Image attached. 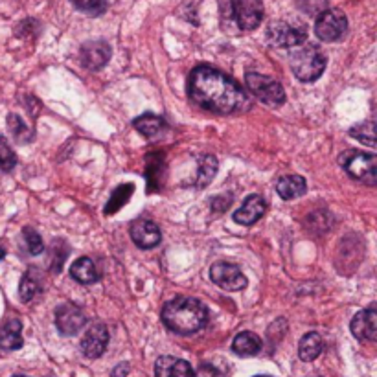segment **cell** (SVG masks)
<instances>
[{"label":"cell","instance_id":"603a6c76","mask_svg":"<svg viewBox=\"0 0 377 377\" xmlns=\"http://www.w3.org/2000/svg\"><path fill=\"white\" fill-rule=\"evenodd\" d=\"M218 173V160L213 159L212 155H205L200 157L199 160V175H197V181H195V186L199 188H205L207 184L212 183L213 175Z\"/></svg>","mask_w":377,"mask_h":377},{"label":"cell","instance_id":"4316f807","mask_svg":"<svg viewBox=\"0 0 377 377\" xmlns=\"http://www.w3.org/2000/svg\"><path fill=\"white\" fill-rule=\"evenodd\" d=\"M8 125H10V131H12V135L21 142H26L31 138V131L26 127L23 120L18 118L17 114H10L8 116Z\"/></svg>","mask_w":377,"mask_h":377},{"label":"cell","instance_id":"9a60e30c","mask_svg":"<svg viewBox=\"0 0 377 377\" xmlns=\"http://www.w3.org/2000/svg\"><path fill=\"white\" fill-rule=\"evenodd\" d=\"M265 212L267 205L265 200H263V197H259V195L256 194L248 195L247 199H245V203H243V207L239 208L237 212H234V221L248 226V224H254L258 219L263 218Z\"/></svg>","mask_w":377,"mask_h":377},{"label":"cell","instance_id":"7402d4cb","mask_svg":"<svg viewBox=\"0 0 377 377\" xmlns=\"http://www.w3.org/2000/svg\"><path fill=\"white\" fill-rule=\"evenodd\" d=\"M133 124H135L136 131L146 136V138H155V136H159L166 129L164 120L157 116V114H151V112L138 116Z\"/></svg>","mask_w":377,"mask_h":377},{"label":"cell","instance_id":"e0dca14e","mask_svg":"<svg viewBox=\"0 0 377 377\" xmlns=\"http://www.w3.org/2000/svg\"><path fill=\"white\" fill-rule=\"evenodd\" d=\"M23 324L17 318L8 320L6 324L0 328V350H6V352H13L23 348Z\"/></svg>","mask_w":377,"mask_h":377},{"label":"cell","instance_id":"ba28073f","mask_svg":"<svg viewBox=\"0 0 377 377\" xmlns=\"http://www.w3.org/2000/svg\"><path fill=\"white\" fill-rule=\"evenodd\" d=\"M232 15L242 30H254L263 18V4L261 0H232Z\"/></svg>","mask_w":377,"mask_h":377},{"label":"cell","instance_id":"3957f363","mask_svg":"<svg viewBox=\"0 0 377 377\" xmlns=\"http://www.w3.org/2000/svg\"><path fill=\"white\" fill-rule=\"evenodd\" d=\"M291 70L300 81L311 83L322 76L326 68V55L317 44L302 42L298 47L291 48L289 53Z\"/></svg>","mask_w":377,"mask_h":377},{"label":"cell","instance_id":"d590c367","mask_svg":"<svg viewBox=\"0 0 377 377\" xmlns=\"http://www.w3.org/2000/svg\"><path fill=\"white\" fill-rule=\"evenodd\" d=\"M256 377H269V376H256Z\"/></svg>","mask_w":377,"mask_h":377},{"label":"cell","instance_id":"f546056e","mask_svg":"<svg viewBox=\"0 0 377 377\" xmlns=\"http://www.w3.org/2000/svg\"><path fill=\"white\" fill-rule=\"evenodd\" d=\"M18 291H21V300L30 302L31 298L37 295L39 285H37L36 280L31 278V274H26V276L21 280V287H18Z\"/></svg>","mask_w":377,"mask_h":377},{"label":"cell","instance_id":"6da1fadb","mask_svg":"<svg viewBox=\"0 0 377 377\" xmlns=\"http://www.w3.org/2000/svg\"><path fill=\"white\" fill-rule=\"evenodd\" d=\"M188 94L195 105L216 114H234L248 107L247 92L232 77L210 65H199L192 70Z\"/></svg>","mask_w":377,"mask_h":377},{"label":"cell","instance_id":"8fae6325","mask_svg":"<svg viewBox=\"0 0 377 377\" xmlns=\"http://www.w3.org/2000/svg\"><path fill=\"white\" fill-rule=\"evenodd\" d=\"M107 342H109V330H107V326L101 324V322H94L89 330L85 331V335H83L81 352L89 359H98L105 352Z\"/></svg>","mask_w":377,"mask_h":377},{"label":"cell","instance_id":"cb8c5ba5","mask_svg":"<svg viewBox=\"0 0 377 377\" xmlns=\"http://www.w3.org/2000/svg\"><path fill=\"white\" fill-rule=\"evenodd\" d=\"M135 192V186L133 184H122L118 188L112 192V197L109 199V205L105 207V213L107 216H111V213L118 212L120 208L124 207L127 199H129L131 195Z\"/></svg>","mask_w":377,"mask_h":377},{"label":"cell","instance_id":"d4e9b609","mask_svg":"<svg viewBox=\"0 0 377 377\" xmlns=\"http://www.w3.org/2000/svg\"><path fill=\"white\" fill-rule=\"evenodd\" d=\"M17 164V155L13 153L4 136H0V171H12Z\"/></svg>","mask_w":377,"mask_h":377},{"label":"cell","instance_id":"52a82bcc","mask_svg":"<svg viewBox=\"0 0 377 377\" xmlns=\"http://www.w3.org/2000/svg\"><path fill=\"white\" fill-rule=\"evenodd\" d=\"M267 37L271 44L278 48H295L302 42H306L307 31L304 26H295V24H289L285 21H276V23L269 24L267 28Z\"/></svg>","mask_w":377,"mask_h":377},{"label":"cell","instance_id":"836d02e7","mask_svg":"<svg viewBox=\"0 0 377 377\" xmlns=\"http://www.w3.org/2000/svg\"><path fill=\"white\" fill-rule=\"evenodd\" d=\"M4 256H6V250H4V248L0 247V259L4 258Z\"/></svg>","mask_w":377,"mask_h":377},{"label":"cell","instance_id":"4dcf8cb0","mask_svg":"<svg viewBox=\"0 0 377 377\" xmlns=\"http://www.w3.org/2000/svg\"><path fill=\"white\" fill-rule=\"evenodd\" d=\"M298 6L307 15H320L324 10H328V0H298Z\"/></svg>","mask_w":377,"mask_h":377},{"label":"cell","instance_id":"5bb4252c","mask_svg":"<svg viewBox=\"0 0 377 377\" xmlns=\"http://www.w3.org/2000/svg\"><path fill=\"white\" fill-rule=\"evenodd\" d=\"M111 57V47L103 41H92L83 44L81 48V63L89 70H98Z\"/></svg>","mask_w":377,"mask_h":377},{"label":"cell","instance_id":"ac0fdd59","mask_svg":"<svg viewBox=\"0 0 377 377\" xmlns=\"http://www.w3.org/2000/svg\"><path fill=\"white\" fill-rule=\"evenodd\" d=\"M306 179L300 177V175H285L276 183L278 195L285 200L298 199V197L306 194Z\"/></svg>","mask_w":377,"mask_h":377},{"label":"cell","instance_id":"9c48e42d","mask_svg":"<svg viewBox=\"0 0 377 377\" xmlns=\"http://www.w3.org/2000/svg\"><path fill=\"white\" fill-rule=\"evenodd\" d=\"M210 276L213 283H218L219 287L224 291H242L247 287V278L243 276L242 269L232 263H216L210 269Z\"/></svg>","mask_w":377,"mask_h":377},{"label":"cell","instance_id":"ffe728a7","mask_svg":"<svg viewBox=\"0 0 377 377\" xmlns=\"http://www.w3.org/2000/svg\"><path fill=\"white\" fill-rule=\"evenodd\" d=\"M70 276L76 282L83 283V285H89L98 280V271H96L94 261L90 258H77L70 267Z\"/></svg>","mask_w":377,"mask_h":377},{"label":"cell","instance_id":"d6a6232c","mask_svg":"<svg viewBox=\"0 0 377 377\" xmlns=\"http://www.w3.org/2000/svg\"><path fill=\"white\" fill-rule=\"evenodd\" d=\"M127 374H129V365L127 363H120L114 368V372H112V377H127Z\"/></svg>","mask_w":377,"mask_h":377},{"label":"cell","instance_id":"d6986e66","mask_svg":"<svg viewBox=\"0 0 377 377\" xmlns=\"http://www.w3.org/2000/svg\"><path fill=\"white\" fill-rule=\"evenodd\" d=\"M232 350H234V354L242 355V357H250V355L259 354L261 339L252 331H242L232 342Z\"/></svg>","mask_w":377,"mask_h":377},{"label":"cell","instance_id":"2e32d148","mask_svg":"<svg viewBox=\"0 0 377 377\" xmlns=\"http://www.w3.org/2000/svg\"><path fill=\"white\" fill-rule=\"evenodd\" d=\"M155 377H195V372L186 361L164 355L155 365Z\"/></svg>","mask_w":377,"mask_h":377},{"label":"cell","instance_id":"44dd1931","mask_svg":"<svg viewBox=\"0 0 377 377\" xmlns=\"http://www.w3.org/2000/svg\"><path fill=\"white\" fill-rule=\"evenodd\" d=\"M322 348H324V342H322V337L311 331L307 335L302 337L300 344H298V355H300L302 361L306 363H311L322 354Z\"/></svg>","mask_w":377,"mask_h":377},{"label":"cell","instance_id":"4fadbf2b","mask_svg":"<svg viewBox=\"0 0 377 377\" xmlns=\"http://www.w3.org/2000/svg\"><path fill=\"white\" fill-rule=\"evenodd\" d=\"M352 333L359 341H376L377 339V311L376 307L363 309L352 318Z\"/></svg>","mask_w":377,"mask_h":377},{"label":"cell","instance_id":"83f0119b","mask_svg":"<svg viewBox=\"0 0 377 377\" xmlns=\"http://www.w3.org/2000/svg\"><path fill=\"white\" fill-rule=\"evenodd\" d=\"M70 2L77 10L89 15H101L107 10V0H70Z\"/></svg>","mask_w":377,"mask_h":377},{"label":"cell","instance_id":"8992f818","mask_svg":"<svg viewBox=\"0 0 377 377\" xmlns=\"http://www.w3.org/2000/svg\"><path fill=\"white\" fill-rule=\"evenodd\" d=\"M348 31V18L341 10H324L317 15L315 34L320 41H341Z\"/></svg>","mask_w":377,"mask_h":377},{"label":"cell","instance_id":"1f68e13d","mask_svg":"<svg viewBox=\"0 0 377 377\" xmlns=\"http://www.w3.org/2000/svg\"><path fill=\"white\" fill-rule=\"evenodd\" d=\"M195 377H221V374H219V370L216 366L205 363V365L199 366V370H197V376Z\"/></svg>","mask_w":377,"mask_h":377},{"label":"cell","instance_id":"484cf974","mask_svg":"<svg viewBox=\"0 0 377 377\" xmlns=\"http://www.w3.org/2000/svg\"><path fill=\"white\" fill-rule=\"evenodd\" d=\"M374 127H376L374 122H366V124L354 127V129L350 131V135L374 148V146H376V129H374Z\"/></svg>","mask_w":377,"mask_h":377},{"label":"cell","instance_id":"277c9868","mask_svg":"<svg viewBox=\"0 0 377 377\" xmlns=\"http://www.w3.org/2000/svg\"><path fill=\"white\" fill-rule=\"evenodd\" d=\"M339 162L348 175L359 183L374 186L377 183V159L376 155L363 151H346L339 157Z\"/></svg>","mask_w":377,"mask_h":377},{"label":"cell","instance_id":"5b68a950","mask_svg":"<svg viewBox=\"0 0 377 377\" xmlns=\"http://www.w3.org/2000/svg\"><path fill=\"white\" fill-rule=\"evenodd\" d=\"M245 83L247 89L258 98L261 103L269 107H280L285 101V92L283 87L276 79L259 74V72H247L245 74Z\"/></svg>","mask_w":377,"mask_h":377},{"label":"cell","instance_id":"7a4b0ae2","mask_svg":"<svg viewBox=\"0 0 377 377\" xmlns=\"http://www.w3.org/2000/svg\"><path fill=\"white\" fill-rule=\"evenodd\" d=\"M207 320V307L199 300L188 298V296L173 298L162 309V322L166 328L179 335H192L195 331L203 330Z\"/></svg>","mask_w":377,"mask_h":377},{"label":"cell","instance_id":"e575fe53","mask_svg":"<svg viewBox=\"0 0 377 377\" xmlns=\"http://www.w3.org/2000/svg\"><path fill=\"white\" fill-rule=\"evenodd\" d=\"M13 377H26V376H13Z\"/></svg>","mask_w":377,"mask_h":377},{"label":"cell","instance_id":"f1b7e54d","mask_svg":"<svg viewBox=\"0 0 377 377\" xmlns=\"http://www.w3.org/2000/svg\"><path fill=\"white\" fill-rule=\"evenodd\" d=\"M23 236H24V242H26V247H28V252L34 254V256L42 252L44 245H42L41 236L37 234L36 230L30 229V226H26V229L23 230Z\"/></svg>","mask_w":377,"mask_h":377},{"label":"cell","instance_id":"7c38bea8","mask_svg":"<svg viewBox=\"0 0 377 377\" xmlns=\"http://www.w3.org/2000/svg\"><path fill=\"white\" fill-rule=\"evenodd\" d=\"M129 234L135 245H138L140 248L157 247L160 239H162L159 226L153 221H148V219H136L135 223L131 224Z\"/></svg>","mask_w":377,"mask_h":377},{"label":"cell","instance_id":"30bf717a","mask_svg":"<svg viewBox=\"0 0 377 377\" xmlns=\"http://www.w3.org/2000/svg\"><path fill=\"white\" fill-rule=\"evenodd\" d=\"M85 315L77 306L74 304H63V306L57 307V311H55V326H57V330L66 337L77 335L79 331L83 330V326H85Z\"/></svg>","mask_w":377,"mask_h":377}]
</instances>
